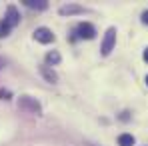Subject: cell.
<instances>
[{
    "label": "cell",
    "mask_w": 148,
    "mask_h": 146,
    "mask_svg": "<svg viewBox=\"0 0 148 146\" xmlns=\"http://www.w3.org/2000/svg\"><path fill=\"white\" fill-rule=\"evenodd\" d=\"M114 42H116V30H114V28H108V32H106L104 40H102V48H100L104 56H108V54H110V50L114 48Z\"/></svg>",
    "instance_id": "6da1fadb"
},
{
    "label": "cell",
    "mask_w": 148,
    "mask_h": 146,
    "mask_svg": "<svg viewBox=\"0 0 148 146\" xmlns=\"http://www.w3.org/2000/svg\"><path fill=\"white\" fill-rule=\"evenodd\" d=\"M76 32H78L80 38H88V40L96 36V30H94V26L90 24V22H82V24H78Z\"/></svg>",
    "instance_id": "7a4b0ae2"
},
{
    "label": "cell",
    "mask_w": 148,
    "mask_h": 146,
    "mask_svg": "<svg viewBox=\"0 0 148 146\" xmlns=\"http://www.w3.org/2000/svg\"><path fill=\"white\" fill-rule=\"evenodd\" d=\"M34 38H36L38 42H42V44H48V42L54 40V34H52V30H48V28H36Z\"/></svg>",
    "instance_id": "3957f363"
},
{
    "label": "cell",
    "mask_w": 148,
    "mask_h": 146,
    "mask_svg": "<svg viewBox=\"0 0 148 146\" xmlns=\"http://www.w3.org/2000/svg\"><path fill=\"white\" fill-rule=\"evenodd\" d=\"M18 20H20V14H18V10H16L14 6H8V8H6V16H4V22H6V24L12 28V26L18 24Z\"/></svg>",
    "instance_id": "277c9868"
},
{
    "label": "cell",
    "mask_w": 148,
    "mask_h": 146,
    "mask_svg": "<svg viewBox=\"0 0 148 146\" xmlns=\"http://www.w3.org/2000/svg\"><path fill=\"white\" fill-rule=\"evenodd\" d=\"M18 106L20 108H30L34 114H38L40 112V106H38V102H34V100H30L28 96H22L20 98V102H18Z\"/></svg>",
    "instance_id": "5b68a950"
},
{
    "label": "cell",
    "mask_w": 148,
    "mask_h": 146,
    "mask_svg": "<svg viewBox=\"0 0 148 146\" xmlns=\"http://www.w3.org/2000/svg\"><path fill=\"white\" fill-rule=\"evenodd\" d=\"M118 146H134V136L132 134H120L118 136Z\"/></svg>",
    "instance_id": "8992f818"
},
{
    "label": "cell",
    "mask_w": 148,
    "mask_h": 146,
    "mask_svg": "<svg viewBox=\"0 0 148 146\" xmlns=\"http://www.w3.org/2000/svg\"><path fill=\"white\" fill-rule=\"evenodd\" d=\"M24 4L28 8H38V10H42V8H46V2H42V0H24Z\"/></svg>",
    "instance_id": "52a82bcc"
},
{
    "label": "cell",
    "mask_w": 148,
    "mask_h": 146,
    "mask_svg": "<svg viewBox=\"0 0 148 146\" xmlns=\"http://www.w3.org/2000/svg\"><path fill=\"white\" fill-rule=\"evenodd\" d=\"M40 72L46 76V80H48V82H56V80H58V76L52 72V70H48V66H42V68H40Z\"/></svg>",
    "instance_id": "ba28073f"
},
{
    "label": "cell",
    "mask_w": 148,
    "mask_h": 146,
    "mask_svg": "<svg viewBox=\"0 0 148 146\" xmlns=\"http://www.w3.org/2000/svg\"><path fill=\"white\" fill-rule=\"evenodd\" d=\"M46 62H48V64H58V62H60V54H58L56 50L48 52V54H46Z\"/></svg>",
    "instance_id": "9c48e42d"
},
{
    "label": "cell",
    "mask_w": 148,
    "mask_h": 146,
    "mask_svg": "<svg viewBox=\"0 0 148 146\" xmlns=\"http://www.w3.org/2000/svg\"><path fill=\"white\" fill-rule=\"evenodd\" d=\"M60 12L62 14H72V12H82V8L80 6H62Z\"/></svg>",
    "instance_id": "30bf717a"
},
{
    "label": "cell",
    "mask_w": 148,
    "mask_h": 146,
    "mask_svg": "<svg viewBox=\"0 0 148 146\" xmlns=\"http://www.w3.org/2000/svg\"><path fill=\"white\" fill-rule=\"evenodd\" d=\"M8 32H10V26L6 24L4 20H0V38H4V36H8Z\"/></svg>",
    "instance_id": "8fae6325"
},
{
    "label": "cell",
    "mask_w": 148,
    "mask_h": 146,
    "mask_svg": "<svg viewBox=\"0 0 148 146\" xmlns=\"http://www.w3.org/2000/svg\"><path fill=\"white\" fill-rule=\"evenodd\" d=\"M0 98L8 100V98H10V92H8V90H0Z\"/></svg>",
    "instance_id": "7c38bea8"
},
{
    "label": "cell",
    "mask_w": 148,
    "mask_h": 146,
    "mask_svg": "<svg viewBox=\"0 0 148 146\" xmlns=\"http://www.w3.org/2000/svg\"><path fill=\"white\" fill-rule=\"evenodd\" d=\"M142 22L148 24V10H146V12H142Z\"/></svg>",
    "instance_id": "4fadbf2b"
},
{
    "label": "cell",
    "mask_w": 148,
    "mask_h": 146,
    "mask_svg": "<svg viewBox=\"0 0 148 146\" xmlns=\"http://www.w3.org/2000/svg\"><path fill=\"white\" fill-rule=\"evenodd\" d=\"M142 58H144V60H146V62H148V48L144 50V54H142Z\"/></svg>",
    "instance_id": "5bb4252c"
},
{
    "label": "cell",
    "mask_w": 148,
    "mask_h": 146,
    "mask_svg": "<svg viewBox=\"0 0 148 146\" xmlns=\"http://www.w3.org/2000/svg\"><path fill=\"white\" fill-rule=\"evenodd\" d=\"M2 66H4V60H0V68H2Z\"/></svg>",
    "instance_id": "9a60e30c"
},
{
    "label": "cell",
    "mask_w": 148,
    "mask_h": 146,
    "mask_svg": "<svg viewBox=\"0 0 148 146\" xmlns=\"http://www.w3.org/2000/svg\"><path fill=\"white\" fill-rule=\"evenodd\" d=\"M146 84H148V76H146Z\"/></svg>",
    "instance_id": "2e32d148"
}]
</instances>
